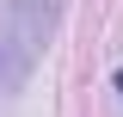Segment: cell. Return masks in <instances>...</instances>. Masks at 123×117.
<instances>
[{
  "mask_svg": "<svg viewBox=\"0 0 123 117\" xmlns=\"http://www.w3.org/2000/svg\"><path fill=\"white\" fill-rule=\"evenodd\" d=\"M62 25V0H0V92H18L37 74Z\"/></svg>",
  "mask_w": 123,
  "mask_h": 117,
  "instance_id": "obj_1",
  "label": "cell"
},
{
  "mask_svg": "<svg viewBox=\"0 0 123 117\" xmlns=\"http://www.w3.org/2000/svg\"><path fill=\"white\" fill-rule=\"evenodd\" d=\"M117 92H123V68H117Z\"/></svg>",
  "mask_w": 123,
  "mask_h": 117,
  "instance_id": "obj_2",
  "label": "cell"
}]
</instances>
